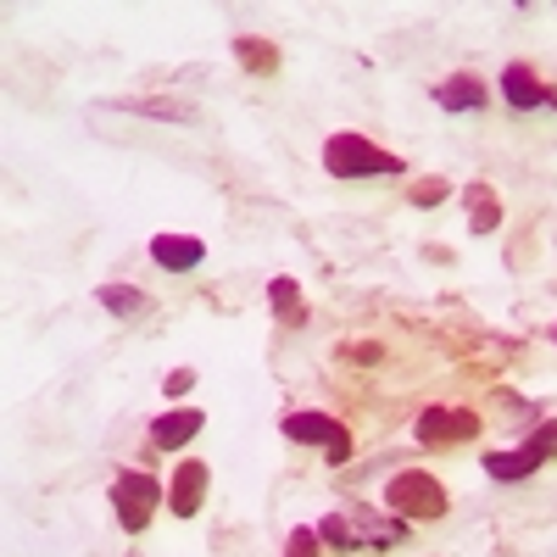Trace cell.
<instances>
[{
    "label": "cell",
    "instance_id": "obj_15",
    "mask_svg": "<svg viewBox=\"0 0 557 557\" xmlns=\"http://www.w3.org/2000/svg\"><path fill=\"white\" fill-rule=\"evenodd\" d=\"M268 301H273V318L278 323H290V330H301V323H307V301H301V285H296L290 273H278L273 285H268Z\"/></svg>",
    "mask_w": 557,
    "mask_h": 557
},
{
    "label": "cell",
    "instance_id": "obj_4",
    "mask_svg": "<svg viewBox=\"0 0 557 557\" xmlns=\"http://www.w3.org/2000/svg\"><path fill=\"white\" fill-rule=\"evenodd\" d=\"M168 491L157 485V474H146V469H123L117 480H112V513H117V524L128 530V535H139L151 524V513H157V502H162Z\"/></svg>",
    "mask_w": 557,
    "mask_h": 557
},
{
    "label": "cell",
    "instance_id": "obj_11",
    "mask_svg": "<svg viewBox=\"0 0 557 557\" xmlns=\"http://www.w3.org/2000/svg\"><path fill=\"white\" fill-rule=\"evenodd\" d=\"M151 257L168 273H190V268L207 262V246H201V235H157L151 240Z\"/></svg>",
    "mask_w": 557,
    "mask_h": 557
},
{
    "label": "cell",
    "instance_id": "obj_1",
    "mask_svg": "<svg viewBox=\"0 0 557 557\" xmlns=\"http://www.w3.org/2000/svg\"><path fill=\"white\" fill-rule=\"evenodd\" d=\"M318 541L335 552H385L407 541V519H396L391 507H335V513L318 519Z\"/></svg>",
    "mask_w": 557,
    "mask_h": 557
},
{
    "label": "cell",
    "instance_id": "obj_8",
    "mask_svg": "<svg viewBox=\"0 0 557 557\" xmlns=\"http://www.w3.org/2000/svg\"><path fill=\"white\" fill-rule=\"evenodd\" d=\"M207 485H212V469H207L201 457H184L178 469H173V485H168L173 519H196V513H201V502H207Z\"/></svg>",
    "mask_w": 557,
    "mask_h": 557
},
{
    "label": "cell",
    "instance_id": "obj_18",
    "mask_svg": "<svg viewBox=\"0 0 557 557\" xmlns=\"http://www.w3.org/2000/svg\"><path fill=\"white\" fill-rule=\"evenodd\" d=\"M128 112H139V117H168V123H190V107L184 101H123Z\"/></svg>",
    "mask_w": 557,
    "mask_h": 557
},
{
    "label": "cell",
    "instance_id": "obj_17",
    "mask_svg": "<svg viewBox=\"0 0 557 557\" xmlns=\"http://www.w3.org/2000/svg\"><path fill=\"white\" fill-rule=\"evenodd\" d=\"M446 196H451V178H441V173H424V178L407 184V201L412 207H441Z\"/></svg>",
    "mask_w": 557,
    "mask_h": 557
},
{
    "label": "cell",
    "instance_id": "obj_12",
    "mask_svg": "<svg viewBox=\"0 0 557 557\" xmlns=\"http://www.w3.org/2000/svg\"><path fill=\"white\" fill-rule=\"evenodd\" d=\"M435 101H441V112H485L491 96L474 73H451V78L435 84Z\"/></svg>",
    "mask_w": 557,
    "mask_h": 557
},
{
    "label": "cell",
    "instance_id": "obj_10",
    "mask_svg": "<svg viewBox=\"0 0 557 557\" xmlns=\"http://www.w3.org/2000/svg\"><path fill=\"white\" fill-rule=\"evenodd\" d=\"M201 424H207L201 407H168L157 424H151V446L157 451H178V446H190L201 435Z\"/></svg>",
    "mask_w": 557,
    "mask_h": 557
},
{
    "label": "cell",
    "instance_id": "obj_19",
    "mask_svg": "<svg viewBox=\"0 0 557 557\" xmlns=\"http://www.w3.org/2000/svg\"><path fill=\"white\" fill-rule=\"evenodd\" d=\"M318 552H323L318 530H290V546H285V557H318Z\"/></svg>",
    "mask_w": 557,
    "mask_h": 557
},
{
    "label": "cell",
    "instance_id": "obj_3",
    "mask_svg": "<svg viewBox=\"0 0 557 557\" xmlns=\"http://www.w3.org/2000/svg\"><path fill=\"white\" fill-rule=\"evenodd\" d=\"M323 168L335 178H380V173H401L407 162L391 157L385 146H374L368 134H330L323 139Z\"/></svg>",
    "mask_w": 557,
    "mask_h": 557
},
{
    "label": "cell",
    "instance_id": "obj_7",
    "mask_svg": "<svg viewBox=\"0 0 557 557\" xmlns=\"http://www.w3.org/2000/svg\"><path fill=\"white\" fill-rule=\"evenodd\" d=\"M485 424H480V412L469 407H424L418 412V441L424 446H457V441H474Z\"/></svg>",
    "mask_w": 557,
    "mask_h": 557
},
{
    "label": "cell",
    "instance_id": "obj_14",
    "mask_svg": "<svg viewBox=\"0 0 557 557\" xmlns=\"http://www.w3.org/2000/svg\"><path fill=\"white\" fill-rule=\"evenodd\" d=\"M235 62H240L246 73H257V78H273V73H278V45L262 39V34H240V39H235Z\"/></svg>",
    "mask_w": 557,
    "mask_h": 557
},
{
    "label": "cell",
    "instance_id": "obj_9",
    "mask_svg": "<svg viewBox=\"0 0 557 557\" xmlns=\"http://www.w3.org/2000/svg\"><path fill=\"white\" fill-rule=\"evenodd\" d=\"M502 96H507V107H513V112H557V89L541 84L524 62L502 67Z\"/></svg>",
    "mask_w": 557,
    "mask_h": 557
},
{
    "label": "cell",
    "instance_id": "obj_21",
    "mask_svg": "<svg viewBox=\"0 0 557 557\" xmlns=\"http://www.w3.org/2000/svg\"><path fill=\"white\" fill-rule=\"evenodd\" d=\"M552 341H557V330H552Z\"/></svg>",
    "mask_w": 557,
    "mask_h": 557
},
{
    "label": "cell",
    "instance_id": "obj_2",
    "mask_svg": "<svg viewBox=\"0 0 557 557\" xmlns=\"http://www.w3.org/2000/svg\"><path fill=\"white\" fill-rule=\"evenodd\" d=\"M385 507H391L396 519H407V524H435V519L451 513V496H446V485H441L435 474L401 469V474L385 485Z\"/></svg>",
    "mask_w": 557,
    "mask_h": 557
},
{
    "label": "cell",
    "instance_id": "obj_5",
    "mask_svg": "<svg viewBox=\"0 0 557 557\" xmlns=\"http://www.w3.org/2000/svg\"><path fill=\"white\" fill-rule=\"evenodd\" d=\"M557 462V424H535V435L519 446V451H485V474L513 485V480H530L535 469Z\"/></svg>",
    "mask_w": 557,
    "mask_h": 557
},
{
    "label": "cell",
    "instance_id": "obj_13",
    "mask_svg": "<svg viewBox=\"0 0 557 557\" xmlns=\"http://www.w3.org/2000/svg\"><path fill=\"white\" fill-rule=\"evenodd\" d=\"M462 207H469V228H474V235H496V223H502V196L491 190L485 178H474L469 190H462Z\"/></svg>",
    "mask_w": 557,
    "mask_h": 557
},
{
    "label": "cell",
    "instance_id": "obj_20",
    "mask_svg": "<svg viewBox=\"0 0 557 557\" xmlns=\"http://www.w3.org/2000/svg\"><path fill=\"white\" fill-rule=\"evenodd\" d=\"M190 385H196V374H190V368H173V374L162 380V391H168V396H184Z\"/></svg>",
    "mask_w": 557,
    "mask_h": 557
},
{
    "label": "cell",
    "instance_id": "obj_16",
    "mask_svg": "<svg viewBox=\"0 0 557 557\" xmlns=\"http://www.w3.org/2000/svg\"><path fill=\"white\" fill-rule=\"evenodd\" d=\"M101 307H107L112 318H139V312L151 307V296L134 290V285H101Z\"/></svg>",
    "mask_w": 557,
    "mask_h": 557
},
{
    "label": "cell",
    "instance_id": "obj_6",
    "mask_svg": "<svg viewBox=\"0 0 557 557\" xmlns=\"http://www.w3.org/2000/svg\"><path fill=\"white\" fill-rule=\"evenodd\" d=\"M285 435L290 441H307V446H323V457H330L335 462V469H341V462L351 457V430L341 424V418H330V412H290L285 418Z\"/></svg>",
    "mask_w": 557,
    "mask_h": 557
}]
</instances>
